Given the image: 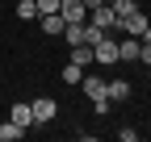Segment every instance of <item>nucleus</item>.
I'll use <instances>...</instances> for the list:
<instances>
[{
	"instance_id": "9d476101",
	"label": "nucleus",
	"mask_w": 151,
	"mask_h": 142,
	"mask_svg": "<svg viewBox=\"0 0 151 142\" xmlns=\"http://www.w3.org/2000/svg\"><path fill=\"white\" fill-rule=\"evenodd\" d=\"M105 96H109V100H126V96H130V84H126V80H105Z\"/></svg>"
},
{
	"instance_id": "0eeeda50",
	"label": "nucleus",
	"mask_w": 151,
	"mask_h": 142,
	"mask_svg": "<svg viewBox=\"0 0 151 142\" xmlns=\"http://www.w3.org/2000/svg\"><path fill=\"white\" fill-rule=\"evenodd\" d=\"M9 121H17L21 130H29V126H34V109H29V100H17L13 109H9Z\"/></svg>"
},
{
	"instance_id": "a211bd4d",
	"label": "nucleus",
	"mask_w": 151,
	"mask_h": 142,
	"mask_svg": "<svg viewBox=\"0 0 151 142\" xmlns=\"http://www.w3.org/2000/svg\"><path fill=\"white\" fill-rule=\"evenodd\" d=\"M34 4H38V17L42 13H59V0H34Z\"/></svg>"
},
{
	"instance_id": "6ab92c4d",
	"label": "nucleus",
	"mask_w": 151,
	"mask_h": 142,
	"mask_svg": "<svg viewBox=\"0 0 151 142\" xmlns=\"http://www.w3.org/2000/svg\"><path fill=\"white\" fill-rule=\"evenodd\" d=\"M118 138H122V142H134V138H139V130H130V126H122V130H118Z\"/></svg>"
},
{
	"instance_id": "f257e3e1",
	"label": "nucleus",
	"mask_w": 151,
	"mask_h": 142,
	"mask_svg": "<svg viewBox=\"0 0 151 142\" xmlns=\"http://www.w3.org/2000/svg\"><path fill=\"white\" fill-rule=\"evenodd\" d=\"M88 21L105 29V33H118V13H113V4H97V9H88Z\"/></svg>"
},
{
	"instance_id": "7ed1b4c3",
	"label": "nucleus",
	"mask_w": 151,
	"mask_h": 142,
	"mask_svg": "<svg viewBox=\"0 0 151 142\" xmlns=\"http://www.w3.org/2000/svg\"><path fill=\"white\" fill-rule=\"evenodd\" d=\"M147 25H151V17L134 9L130 17H122V21H118V33H130V38H143V33H147Z\"/></svg>"
},
{
	"instance_id": "2eb2a0df",
	"label": "nucleus",
	"mask_w": 151,
	"mask_h": 142,
	"mask_svg": "<svg viewBox=\"0 0 151 142\" xmlns=\"http://www.w3.org/2000/svg\"><path fill=\"white\" fill-rule=\"evenodd\" d=\"M109 4H113V13H118V21H122V17H130L139 9V0H109Z\"/></svg>"
},
{
	"instance_id": "f3484780",
	"label": "nucleus",
	"mask_w": 151,
	"mask_h": 142,
	"mask_svg": "<svg viewBox=\"0 0 151 142\" xmlns=\"http://www.w3.org/2000/svg\"><path fill=\"white\" fill-rule=\"evenodd\" d=\"M101 38H105V29H97L92 21H84V42H88V46H97Z\"/></svg>"
},
{
	"instance_id": "dca6fc26",
	"label": "nucleus",
	"mask_w": 151,
	"mask_h": 142,
	"mask_svg": "<svg viewBox=\"0 0 151 142\" xmlns=\"http://www.w3.org/2000/svg\"><path fill=\"white\" fill-rule=\"evenodd\" d=\"M63 38H67V46H80V42H84V21H80V25H67Z\"/></svg>"
},
{
	"instance_id": "20e7f679",
	"label": "nucleus",
	"mask_w": 151,
	"mask_h": 142,
	"mask_svg": "<svg viewBox=\"0 0 151 142\" xmlns=\"http://www.w3.org/2000/svg\"><path fill=\"white\" fill-rule=\"evenodd\" d=\"M59 17L67 25H80V21H88V4L84 0H59Z\"/></svg>"
},
{
	"instance_id": "1a4fd4ad",
	"label": "nucleus",
	"mask_w": 151,
	"mask_h": 142,
	"mask_svg": "<svg viewBox=\"0 0 151 142\" xmlns=\"http://www.w3.org/2000/svg\"><path fill=\"white\" fill-rule=\"evenodd\" d=\"M80 88H84V96H88V100L105 96V80H101V75H84V80H80Z\"/></svg>"
},
{
	"instance_id": "aec40b11",
	"label": "nucleus",
	"mask_w": 151,
	"mask_h": 142,
	"mask_svg": "<svg viewBox=\"0 0 151 142\" xmlns=\"http://www.w3.org/2000/svg\"><path fill=\"white\" fill-rule=\"evenodd\" d=\"M143 42H147V46H151V25H147V33H143Z\"/></svg>"
},
{
	"instance_id": "412c9836",
	"label": "nucleus",
	"mask_w": 151,
	"mask_h": 142,
	"mask_svg": "<svg viewBox=\"0 0 151 142\" xmlns=\"http://www.w3.org/2000/svg\"><path fill=\"white\" fill-rule=\"evenodd\" d=\"M147 75H151V67H147Z\"/></svg>"
},
{
	"instance_id": "39448f33",
	"label": "nucleus",
	"mask_w": 151,
	"mask_h": 142,
	"mask_svg": "<svg viewBox=\"0 0 151 142\" xmlns=\"http://www.w3.org/2000/svg\"><path fill=\"white\" fill-rule=\"evenodd\" d=\"M29 109H34V126H46V121H55V113H59L50 96H34V100H29Z\"/></svg>"
},
{
	"instance_id": "6e6552de",
	"label": "nucleus",
	"mask_w": 151,
	"mask_h": 142,
	"mask_svg": "<svg viewBox=\"0 0 151 142\" xmlns=\"http://www.w3.org/2000/svg\"><path fill=\"white\" fill-rule=\"evenodd\" d=\"M38 25H42V33H63V29H67V21H63L59 13H42Z\"/></svg>"
},
{
	"instance_id": "f8f14e48",
	"label": "nucleus",
	"mask_w": 151,
	"mask_h": 142,
	"mask_svg": "<svg viewBox=\"0 0 151 142\" xmlns=\"http://www.w3.org/2000/svg\"><path fill=\"white\" fill-rule=\"evenodd\" d=\"M17 138H25V130L17 121H0V142H17Z\"/></svg>"
},
{
	"instance_id": "9b49d317",
	"label": "nucleus",
	"mask_w": 151,
	"mask_h": 142,
	"mask_svg": "<svg viewBox=\"0 0 151 142\" xmlns=\"http://www.w3.org/2000/svg\"><path fill=\"white\" fill-rule=\"evenodd\" d=\"M71 63H80V67L88 71L92 63H97V59H92V46H88V42H80V46H71Z\"/></svg>"
},
{
	"instance_id": "f03ea898",
	"label": "nucleus",
	"mask_w": 151,
	"mask_h": 142,
	"mask_svg": "<svg viewBox=\"0 0 151 142\" xmlns=\"http://www.w3.org/2000/svg\"><path fill=\"white\" fill-rule=\"evenodd\" d=\"M92 59H97V63H105V67H113V63H118V33H105V38L92 46Z\"/></svg>"
},
{
	"instance_id": "ddd939ff",
	"label": "nucleus",
	"mask_w": 151,
	"mask_h": 142,
	"mask_svg": "<svg viewBox=\"0 0 151 142\" xmlns=\"http://www.w3.org/2000/svg\"><path fill=\"white\" fill-rule=\"evenodd\" d=\"M80 80H84V67H80V63H67V67H63V84H67V88H80Z\"/></svg>"
},
{
	"instance_id": "4be33fe9",
	"label": "nucleus",
	"mask_w": 151,
	"mask_h": 142,
	"mask_svg": "<svg viewBox=\"0 0 151 142\" xmlns=\"http://www.w3.org/2000/svg\"><path fill=\"white\" fill-rule=\"evenodd\" d=\"M105 4H109V0H105Z\"/></svg>"
},
{
	"instance_id": "4468645a",
	"label": "nucleus",
	"mask_w": 151,
	"mask_h": 142,
	"mask_svg": "<svg viewBox=\"0 0 151 142\" xmlns=\"http://www.w3.org/2000/svg\"><path fill=\"white\" fill-rule=\"evenodd\" d=\"M17 17L21 21H38V4L34 0H17Z\"/></svg>"
},
{
	"instance_id": "423d86ee",
	"label": "nucleus",
	"mask_w": 151,
	"mask_h": 142,
	"mask_svg": "<svg viewBox=\"0 0 151 142\" xmlns=\"http://www.w3.org/2000/svg\"><path fill=\"white\" fill-rule=\"evenodd\" d=\"M143 38H130V33H118V63H134L139 59Z\"/></svg>"
}]
</instances>
